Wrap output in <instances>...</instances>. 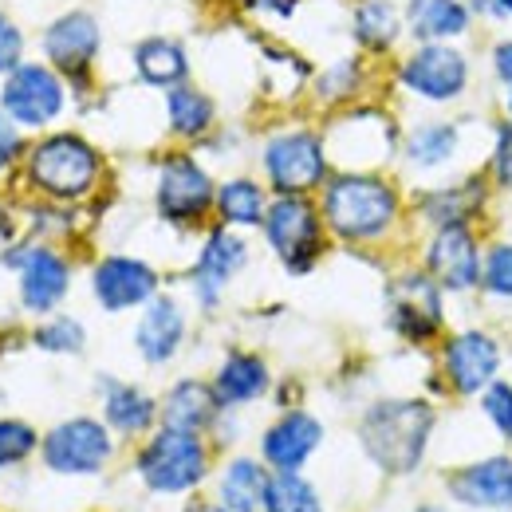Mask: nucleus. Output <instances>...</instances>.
Wrapping results in <instances>:
<instances>
[{"label":"nucleus","mask_w":512,"mask_h":512,"mask_svg":"<svg viewBox=\"0 0 512 512\" xmlns=\"http://www.w3.org/2000/svg\"><path fill=\"white\" fill-rule=\"evenodd\" d=\"M95 178L99 154L75 134H52L32 150V182L52 197H83Z\"/></svg>","instance_id":"423d86ee"},{"label":"nucleus","mask_w":512,"mask_h":512,"mask_svg":"<svg viewBox=\"0 0 512 512\" xmlns=\"http://www.w3.org/2000/svg\"><path fill=\"white\" fill-rule=\"evenodd\" d=\"M182 335H186V316L170 296H154L134 327V343L146 363H166L182 347Z\"/></svg>","instance_id":"aec40b11"},{"label":"nucleus","mask_w":512,"mask_h":512,"mask_svg":"<svg viewBox=\"0 0 512 512\" xmlns=\"http://www.w3.org/2000/svg\"><path fill=\"white\" fill-rule=\"evenodd\" d=\"M489 71H493V79H497L501 87L512 83V36L509 40H497V44L489 48Z\"/></svg>","instance_id":"ea45409f"},{"label":"nucleus","mask_w":512,"mask_h":512,"mask_svg":"<svg viewBox=\"0 0 512 512\" xmlns=\"http://www.w3.org/2000/svg\"><path fill=\"white\" fill-rule=\"evenodd\" d=\"M489 178L501 186V190H512V123H497L493 127V154H489Z\"/></svg>","instance_id":"f704fd0d"},{"label":"nucleus","mask_w":512,"mask_h":512,"mask_svg":"<svg viewBox=\"0 0 512 512\" xmlns=\"http://www.w3.org/2000/svg\"><path fill=\"white\" fill-rule=\"evenodd\" d=\"M217 213L225 225H264V190L249 178H233L217 190Z\"/></svg>","instance_id":"c756f323"},{"label":"nucleus","mask_w":512,"mask_h":512,"mask_svg":"<svg viewBox=\"0 0 512 512\" xmlns=\"http://www.w3.org/2000/svg\"><path fill=\"white\" fill-rule=\"evenodd\" d=\"M44 52H48V60L60 67V71L83 75L87 64L95 60V52H99V24H95V16L83 12V8L60 16L44 32Z\"/></svg>","instance_id":"f3484780"},{"label":"nucleus","mask_w":512,"mask_h":512,"mask_svg":"<svg viewBox=\"0 0 512 512\" xmlns=\"http://www.w3.org/2000/svg\"><path fill=\"white\" fill-rule=\"evenodd\" d=\"M95 296L107 312H127V308H138V304H150L154 292H158V272L134 256H107L95 276Z\"/></svg>","instance_id":"4468645a"},{"label":"nucleus","mask_w":512,"mask_h":512,"mask_svg":"<svg viewBox=\"0 0 512 512\" xmlns=\"http://www.w3.org/2000/svg\"><path fill=\"white\" fill-rule=\"evenodd\" d=\"M323 225L343 241H379L402 213L398 190L367 170H347L323 182Z\"/></svg>","instance_id":"f257e3e1"},{"label":"nucleus","mask_w":512,"mask_h":512,"mask_svg":"<svg viewBox=\"0 0 512 512\" xmlns=\"http://www.w3.org/2000/svg\"><path fill=\"white\" fill-rule=\"evenodd\" d=\"M394 75L422 103H457L473 83V64L457 44H414Z\"/></svg>","instance_id":"20e7f679"},{"label":"nucleus","mask_w":512,"mask_h":512,"mask_svg":"<svg viewBox=\"0 0 512 512\" xmlns=\"http://www.w3.org/2000/svg\"><path fill=\"white\" fill-rule=\"evenodd\" d=\"M103 414H107V426L119 430V434H142L150 422H154V398L142 394L138 386L127 383H107L103 390Z\"/></svg>","instance_id":"cd10ccee"},{"label":"nucleus","mask_w":512,"mask_h":512,"mask_svg":"<svg viewBox=\"0 0 512 512\" xmlns=\"http://www.w3.org/2000/svg\"><path fill=\"white\" fill-rule=\"evenodd\" d=\"M264 174L276 193H304L327 182V150L312 130H288L268 138L264 146Z\"/></svg>","instance_id":"0eeeda50"},{"label":"nucleus","mask_w":512,"mask_h":512,"mask_svg":"<svg viewBox=\"0 0 512 512\" xmlns=\"http://www.w3.org/2000/svg\"><path fill=\"white\" fill-rule=\"evenodd\" d=\"M134 71L142 83L150 87H182L186 75H190V60H186V48L178 40H166V36H150L134 48Z\"/></svg>","instance_id":"5701e85b"},{"label":"nucleus","mask_w":512,"mask_h":512,"mask_svg":"<svg viewBox=\"0 0 512 512\" xmlns=\"http://www.w3.org/2000/svg\"><path fill=\"white\" fill-rule=\"evenodd\" d=\"M20 52H24V36L12 20L0 16V71H16L20 64Z\"/></svg>","instance_id":"58836bf2"},{"label":"nucleus","mask_w":512,"mask_h":512,"mask_svg":"<svg viewBox=\"0 0 512 512\" xmlns=\"http://www.w3.org/2000/svg\"><path fill=\"white\" fill-rule=\"evenodd\" d=\"M264 489H268L264 469L249 457H237L221 477V505L225 512H256V505H264Z\"/></svg>","instance_id":"c85d7f7f"},{"label":"nucleus","mask_w":512,"mask_h":512,"mask_svg":"<svg viewBox=\"0 0 512 512\" xmlns=\"http://www.w3.org/2000/svg\"><path fill=\"white\" fill-rule=\"evenodd\" d=\"M446 308H442V284L422 268L406 272L390 284V327L410 343H430L442 335Z\"/></svg>","instance_id":"6e6552de"},{"label":"nucleus","mask_w":512,"mask_h":512,"mask_svg":"<svg viewBox=\"0 0 512 512\" xmlns=\"http://www.w3.org/2000/svg\"><path fill=\"white\" fill-rule=\"evenodd\" d=\"M481 292L493 300H512V241H493L481 260Z\"/></svg>","instance_id":"473e14b6"},{"label":"nucleus","mask_w":512,"mask_h":512,"mask_svg":"<svg viewBox=\"0 0 512 512\" xmlns=\"http://www.w3.org/2000/svg\"><path fill=\"white\" fill-rule=\"evenodd\" d=\"M138 473L154 493H182L205 477V446L190 430H162L138 453Z\"/></svg>","instance_id":"39448f33"},{"label":"nucleus","mask_w":512,"mask_h":512,"mask_svg":"<svg viewBox=\"0 0 512 512\" xmlns=\"http://www.w3.org/2000/svg\"><path fill=\"white\" fill-rule=\"evenodd\" d=\"M355 83H359V64H355V60H343V64H335L320 79V91L327 95V99H339V95L351 91Z\"/></svg>","instance_id":"4c0bfd02"},{"label":"nucleus","mask_w":512,"mask_h":512,"mask_svg":"<svg viewBox=\"0 0 512 512\" xmlns=\"http://www.w3.org/2000/svg\"><path fill=\"white\" fill-rule=\"evenodd\" d=\"M449 489L469 509H512V457H485L449 477Z\"/></svg>","instance_id":"a211bd4d"},{"label":"nucleus","mask_w":512,"mask_h":512,"mask_svg":"<svg viewBox=\"0 0 512 512\" xmlns=\"http://www.w3.org/2000/svg\"><path fill=\"white\" fill-rule=\"evenodd\" d=\"M36 449V434L24 422H0V469L24 461Z\"/></svg>","instance_id":"c9c22d12"},{"label":"nucleus","mask_w":512,"mask_h":512,"mask_svg":"<svg viewBox=\"0 0 512 512\" xmlns=\"http://www.w3.org/2000/svg\"><path fill=\"white\" fill-rule=\"evenodd\" d=\"M501 91H505V119L512 123V83L509 87H501Z\"/></svg>","instance_id":"c03bdc74"},{"label":"nucleus","mask_w":512,"mask_h":512,"mask_svg":"<svg viewBox=\"0 0 512 512\" xmlns=\"http://www.w3.org/2000/svg\"><path fill=\"white\" fill-rule=\"evenodd\" d=\"M24 268L20 280V296L32 312H52L67 292V264L64 256H56L52 249H32V253L16 256Z\"/></svg>","instance_id":"4be33fe9"},{"label":"nucleus","mask_w":512,"mask_h":512,"mask_svg":"<svg viewBox=\"0 0 512 512\" xmlns=\"http://www.w3.org/2000/svg\"><path fill=\"white\" fill-rule=\"evenodd\" d=\"M481 410H485V418L493 422V430L512 442V383L505 379H497V383H489L481 390Z\"/></svg>","instance_id":"72a5a7b5"},{"label":"nucleus","mask_w":512,"mask_h":512,"mask_svg":"<svg viewBox=\"0 0 512 512\" xmlns=\"http://www.w3.org/2000/svg\"><path fill=\"white\" fill-rule=\"evenodd\" d=\"M457 150H461V127L442 123V119L418 123L406 134V146H402V154L414 170H442L457 158Z\"/></svg>","instance_id":"393cba45"},{"label":"nucleus","mask_w":512,"mask_h":512,"mask_svg":"<svg viewBox=\"0 0 512 512\" xmlns=\"http://www.w3.org/2000/svg\"><path fill=\"white\" fill-rule=\"evenodd\" d=\"M469 8H473V16H477V20H485V24L505 20V12H501V4H497V0H469Z\"/></svg>","instance_id":"79ce46f5"},{"label":"nucleus","mask_w":512,"mask_h":512,"mask_svg":"<svg viewBox=\"0 0 512 512\" xmlns=\"http://www.w3.org/2000/svg\"><path fill=\"white\" fill-rule=\"evenodd\" d=\"M485 182L481 178H465V182H453L446 190L422 193L418 209L434 221V225H473V217L485 209Z\"/></svg>","instance_id":"b1692460"},{"label":"nucleus","mask_w":512,"mask_h":512,"mask_svg":"<svg viewBox=\"0 0 512 512\" xmlns=\"http://www.w3.org/2000/svg\"><path fill=\"white\" fill-rule=\"evenodd\" d=\"M264 390H268V367H264V359L245 355V351L229 355V359L221 363L217 379H213V394H217L221 406L253 402V398H260Z\"/></svg>","instance_id":"a878e982"},{"label":"nucleus","mask_w":512,"mask_h":512,"mask_svg":"<svg viewBox=\"0 0 512 512\" xmlns=\"http://www.w3.org/2000/svg\"><path fill=\"white\" fill-rule=\"evenodd\" d=\"M213 512H225V509H213Z\"/></svg>","instance_id":"de8ad7c7"},{"label":"nucleus","mask_w":512,"mask_h":512,"mask_svg":"<svg viewBox=\"0 0 512 512\" xmlns=\"http://www.w3.org/2000/svg\"><path fill=\"white\" fill-rule=\"evenodd\" d=\"M323 430L320 422L312 418V414H304V410H296V414H284L268 434H264V461L276 469V473H296L308 457H312V449L320 446Z\"/></svg>","instance_id":"6ab92c4d"},{"label":"nucleus","mask_w":512,"mask_h":512,"mask_svg":"<svg viewBox=\"0 0 512 512\" xmlns=\"http://www.w3.org/2000/svg\"><path fill=\"white\" fill-rule=\"evenodd\" d=\"M166 115H170L174 134H182V138H197L213 127V103L186 83L166 91Z\"/></svg>","instance_id":"7c9ffc66"},{"label":"nucleus","mask_w":512,"mask_h":512,"mask_svg":"<svg viewBox=\"0 0 512 512\" xmlns=\"http://www.w3.org/2000/svg\"><path fill=\"white\" fill-rule=\"evenodd\" d=\"M111 457V434L95 418H71L44 438V461L56 473H99Z\"/></svg>","instance_id":"f8f14e48"},{"label":"nucleus","mask_w":512,"mask_h":512,"mask_svg":"<svg viewBox=\"0 0 512 512\" xmlns=\"http://www.w3.org/2000/svg\"><path fill=\"white\" fill-rule=\"evenodd\" d=\"M217 394H213V386L197 383V379H186V383H178L170 394H166V406H162V418H166V426L170 430H205L209 422H213V414H217Z\"/></svg>","instance_id":"bb28decb"},{"label":"nucleus","mask_w":512,"mask_h":512,"mask_svg":"<svg viewBox=\"0 0 512 512\" xmlns=\"http://www.w3.org/2000/svg\"><path fill=\"white\" fill-rule=\"evenodd\" d=\"M264 512H320V497L304 477L276 473L264 489Z\"/></svg>","instance_id":"2f4dec72"},{"label":"nucleus","mask_w":512,"mask_h":512,"mask_svg":"<svg viewBox=\"0 0 512 512\" xmlns=\"http://www.w3.org/2000/svg\"><path fill=\"white\" fill-rule=\"evenodd\" d=\"M434 434V406L422 398H383L363 414L359 438L386 473H414Z\"/></svg>","instance_id":"f03ea898"},{"label":"nucleus","mask_w":512,"mask_h":512,"mask_svg":"<svg viewBox=\"0 0 512 512\" xmlns=\"http://www.w3.org/2000/svg\"><path fill=\"white\" fill-rule=\"evenodd\" d=\"M418 512H446V509H438V505H422Z\"/></svg>","instance_id":"49530a36"},{"label":"nucleus","mask_w":512,"mask_h":512,"mask_svg":"<svg viewBox=\"0 0 512 512\" xmlns=\"http://www.w3.org/2000/svg\"><path fill=\"white\" fill-rule=\"evenodd\" d=\"M355 44L371 56H386L406 32V8L394 0H359L351 12Z\"/></svg>","instance_id":"412c9836"},{"label":"nucleus","mask_w":512,"mask_h":512,"mask_svg":"<svg viewBox=\"0 0 512 512\" xmlns=\"http://www.w3.org/2000/svg\"><path fill=\"white\" fill-rule=\"evenodd\" d=\"M264 237L288 272H308L323 253V213L300 193H280L264 213Z\"/></svg>","instance_id":"7ed1b4c3"},{"label":"nucleus","mask_w":512,"mask_h":512,"mask_svg":"<svg viewBox=\"0 0 512 512\" xmlns=\"http://www.w3.org/2000/svg\"><path fill=\"white\" fill-rule=\"evenodd\" d=\"M16 150H20V138H16V130L8 127L4 119H0V166H8L12 158H16Z\"/></svg>","instance_id":"a19ab883"},{"label":"nucleus","mask_w":512,"mask_h":512,"mask_svg":"<svg viewBox=\"0 0 512 512\" xmlns=\"http://www.w3.org/2000/svg\"><path fill=\"white\" fill-rule=\"evenodd\" d=\"M8 237H12V221H8V217H4V209H0V245H4Z\"/></svg>","instance_id":"37998d69"},{"label":"nucleus","mask_w":512,"mask_h":512,"mask_svg":"<svg viewBox=\"0 0 512 512\" xmlns=\"http://www.w3.org/2000/svg\"><path fill=\"white\" fill-rule=\"evenodd\" d=\"M501 4V12H505V20H512V0H497Z\"/></svg>","instance_id":"a18cd8bd"},{"label":"nucleus","mask_w":512,"mask_h":512,"mask_svg":"<svg viewBox=\"0 0 512 512\" xmlns=\"http://www.w3.org/2000/svg\"><path fill=\"white\" fill-rule=\"evenodd\" d=\"M36 343H40L44 351H64V355L67 351H79V347H83V327L75 320H56L36 331Z\"/></svg>","instance_id":"e433bc0d"},{"label":"nucleus","mask_w":512,"mask_h":512,"mask_svg":"<svg viewBox=\"0 0 512 512\" xmlns=\"http://www.w3.org/2000/svg\"><path fill=\"white\" fill-rule=\"evenodd\" d=\"M497 371H501L497 335L481 327H465L442 343V375L449 379L453 394H481L489 383H497Z\"/></svg>","instance_id":"9d476101"},{"label":"nucleus","mask_w":512,"mask_h":512,"mask_svg":"<svg viewBox=\"0 0 512 512\" xmlns=\"http://www.w3.org/2000/svg\"><path fill=\"white\" fill-rule=\"evenodd\" d=\"M4 111L24 127H44L64 111V83L40 64H24L4 83Z\"/></svg>","instance_id":"ddd939ff"},{"label":"nucleus","mask_w":512,"mask_h":512,"mask_svg":"<svg viewBox=\"0 0 512 512\" xmlns=\"http://www.w3.org/2000/svg\"><path fill=\"white\" fill-rule=\"evenodd\" d=\"M426 272L442 284V292H477L481 288V260L485 249L473 225H438L426 245Z\"/></svg>","instance_id":"1a4fd4ad"},{"label":"nucleus","mask_w":512,"mask_h":512,"mask_svg":"<svg viewBox=\"0 0 512 512\" xmlns=\"http://www.w3.org/2000/svg\"><path fill=\"white\" fill-rule=\"evenodd\" d=\"M245 260H249V245H245L237 233L213 229L209 241H205V249H201V256H197V268H193L197 300H201L205 308H213L217 296H221V288L245 268Z\"/></svg>","instance_id":"dca6fc26"},{"label":"nucleus","mask_w":512,"mask_h":512,"mask_svg":"<svg viewBox=\"0 0 512 512\" xmlns=\"http://www.w3.org/2000/svg\"><path fill=\"white\" fill-rule=\"evenodd\" d=\"M209 205H217L213 178L186 154L166 158V166L158 174V213L166 221L190 225V221H201L209 213Z\"/></svg>","instance_id":"9b49d317"},{"label":"nucleus","mask_w":512,"mask_h":512,"mask_svg":"<svg viewBox=\"0 0 512 512\" xmlns=\"http://www.w3.org/2000/svg\"><path fill=\"white\" fill-rule=\"evenodd\" d=\"M477 28L469 0H406V32L414 44H453Z\"/></svg>","instance_id":"2eb2a0df"}]
</instances>
